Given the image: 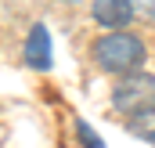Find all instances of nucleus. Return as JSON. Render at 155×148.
Returning a JSON list of instances; mask_svg holds the SVG:
<instances>
[{
    "mask_svg": "<svg viewBox=\"0 0 155 148\" xmlns=\"http://www.w3.org/2000/svg\"><path fill=\"white\" fill-rule=\"evenodd\" d=\"M144 40L134 36V33H105V36H97L90 43V58H94V65L97 69H105V72L112 76H130L141 69V62H144Z\"/></svg>",
    "mask_w": 155,
    "mask_h": 148,
    "instance_id": "f257e3e1",
    "label": "nucleus"
},
{
    "mask_svg": "<svg viewBox=\"0 0 155 148\" xmlns=\"http://www.w3.org/2000/svg\"><path fill=\"white\" fill-rule=\"evenodd\" d=\"M112 109L119 116H126V123L155 112V76H148V72L123 76L116 83V90H112Z\"/></svg>",
    "mask_w": 155,
    "mask_h": 148,
    "instance_id": "f03ea898",
    "label": "nucleus"
},
{
    "mask_svg": "<svg viewBox=\"0 0 155 148\" xmlns=\"http://www.w3.org/2000/svg\"><path fill=\"white\" fill-rule=\"evenodd\" d=\"M90 15L101 29L123 33V25H130V18H134V0H94Z\"/></svg>",
    "mask_w": 155,
    "mask_h": 148,
    "instance_id": "7ed1b4c3",
    "label": "nucleus"
},
{
    "mask_svg": "<svg viewBox=\"0 0 155 148\" xmlns=\"http://www.w3.org/2000/svg\"><path fill=\"white\" fill-rule=\"evenodd\" d=\"M25 62H29L33 69H47V65H51V40H47V29H43V25H33V33H29Z\"/></svg>",
    "mask_w": 155,
    "mask_h": 148,
    "instance_id": "20e7f679",
    "label": "nucleus"
},
{
    "mask_svg": "<svg viewBox=\"0 0 155 148\" xmlns=\"http://www.w3.org/2000/svg\"><path fill=\"white\" fill-rule=\"evenodd\" d=\"M130 130H134L137 137H144V141H155V112L141 116V119H134V123H130Z\"/></svg>",
    "mask_w": 155,
    "mask_h": 148,
    "instance_id": "39448f33",
    "label": "nucleus"
},
{
    "mask_svg": "<svg viewBox=\"0 0 155 148\" xmlns=\"http://www.w3.org/2000/svg\"><path fill=\"white\" fill-rule=\"evenodd\" d=\"M76 126H79V137H83V148H101V137H97L87 123H76Z\"/></svg>",
    "mask_w": 155,
    "mask_h": 148,
    "instance_id": "423d86ee",
    "label": "nucleus"
},
{
    "mask_svg": "<svg viewBox=\"0 0 155 148\" xmlns=\"http://www.w3.org/2000/svg\"><path fill=\"white\" fill-rule=\"evenodd\" d=\"M65 4H76V0H65Z\"/></svg>",
    "mask_w": 155,
    "mask_h": 148,
    "instance_id": "0eeeda50",
    "label": "nucleus"
}]
</instances>
